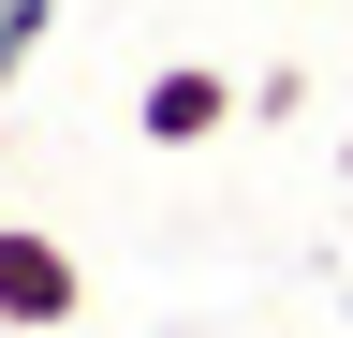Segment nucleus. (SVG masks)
<instances>
[{
    "label": "nucleus",
    "mask_w": 353,
    "mask_h": 338,
    "mask_svg": "<svg viewBox=\"0 0 353 338\" xmlns=\"http://www.w3.org/2000/svg\"><path fill=\"white\" fill-rule=\"evenodd\" d=\"M236 118H250V89L221 59H162L148 89H132V147H221Z\"/></svg>",
    "instance_id": "nucleus-1"
},
{
    "label": "nucleus",
    "mask_w": 353,
    "mask_h": 338,
    "mask_svg": "<svg viewBox=\"0 0 353 338\" xmlns=\"http://www.w3.org/2000/svg\"><path fill=\"white\" fill-rule=\"evenodd\" d=\"M74 309H88V265L44 221H0V324H15V338H59Z\"/></svg>",
    "instance_id": "nucleus-2"
},
{
    "label": "nucleus",
    "mask_w": 353,
    "mask_h": 338,
    "mask_svg": "<svg viewBox=\"0 0 353 338\" xmlns=\"http://www.w3.org/2000/svg\"><path fill=\"white\" fill-rule=\"evenodd\" d=\"M44 30H59V0H0V89L44 59Z\"/></svg>",
    "instance_id": "nucleus-3"
}]
</instances>
